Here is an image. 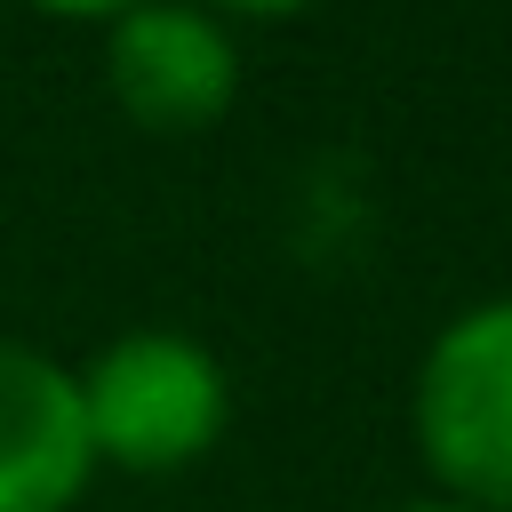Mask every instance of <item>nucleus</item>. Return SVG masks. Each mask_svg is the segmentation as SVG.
Wrapping results in <instances>:
<instances>
[{
  "instance_id": "nucleus-7",
  "label": "nucleus",
  "mask_w": 512,
  "mask_h": 512,
  "mask_svg": "<svg viewBox=\"0 0 512 512\" xmlns=\"http://www.w3.org/2000/svg\"><path fill=\"white\" fill-rule=\"evenodd\" d=\"M400 512H480V504H456V496H408Z\"/></svg>"
},
{
  "instance_id": "nucleus-3",
  "label": "nucleus",
  "mask_w": 512,
  "mask_h": 512,
  "mask_svg": "<svg viewBox=\"0 0 512 512\" xmlns=\"http://www.w3.org/2000/svg\"><path fill=\"white\" fill-rule=\"evenodd\" d=\"M104 88L152 136H200L240 104V48L200 0H136L104 24Z\"/></svg>"
},
{
  "instance_id": "nucleus-5",
  "label": "nucleus",
  "mask_w": 512,
  "mask_h": 512,
  "mask_svg": "<svg viewBox=\"0 0 512 512\" xmlns=\"http://www.w3.org/2000/svg\"><path fill=\"white\" fill-rule=\"evenodd\" d=\"M24 8H40V16H72V24H112V16L136 8V0H24Z\"/></svg>"
},
{
  "instance_id": "nucleus-4",
  "label": "nucleus",
  "mask_w": 512,
  "mask_h": 512,
  "mask_svg": "<svg viewBox=\"0 0 512 512\" xmlns=\"http://www.w3.org/2000/svg\"><path fill=\"white\" fill-rule=\"evenodd\" d=\"M96 480V448L80 424V376L0 336V512H72Z\"/></svg>"
},
{
  "instance_id": "nucleus-1",
  "label": "nucleus",
  "mask_w": 512,
  "mask_h": 512,
  "mask_svg": "<svg viewBox=\"0 0 512 512\" xmlns=\"http://www.w3.org/2000/svg\"><path fill=\"white\" fill-rule=\"evenodd\" d=\"M72 376H80L88 448L96 464L120 472H184L232 424V376L184 328H128L96 344V360Z\"/></svg>"
},
{
  "instance_id": "nucleus-2",
  "label": "nucleus",
  "mask_w": 512,
  "mask_h": 512,
  "mask_svg": "<svg viewBox=\"0 0 512 512\" xmlns=\"http://www.w3.org/2000/svg\"><path fill=\"white\" fill-rule=\"evenodd\" d=\"M408 432L432 496L512 512V296L464 304L416 360Z\"/></svg>"
},
{
  "instance_id": "nucleus-6",
  "label": "nucleus",
  "mask_w": 512,
  "mask_h": 512,
  "mask_svg": "<svg viewBox=\"0 0 512 512\" xmlns=\"http://www.w3.org/2000/svg\"><path fill=\"white\" fill-rule=\"evenodd\" d=\"M200 8H216V16H296L312 0H200Z\"/></svg>"
}]
</instances>
